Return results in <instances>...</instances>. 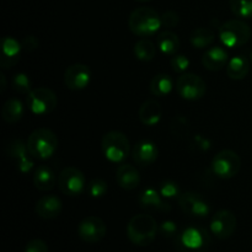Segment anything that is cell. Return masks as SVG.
Returning a JSON list of instances; mask_svg holds the SVG:
<instances>
[{
	"instance_id": "9",
	"label": "cell",
	"mask_w": 252,
	"mask_h": 252,
	"mask_svg": "<svg viewBox=\"0 0 252 252\" xmlns=\"http://www.w3.org/2000/svg\"><path fill=\"white\" fill-rule=\"evenodd\" d=\"M86 186V180L83 172L73 166L65 167L58 176V187L65 196L76 197L83 193Z\"/></svg>"
},
{
	"instance_id": "34",
	"label": "cell",
	"mask_w": 252,
	"mask_h": 252,
	"mask_svg": "<svg viewBox=\"0 0 252 252\" xmlns=\"http://www.w3.org/2000/svg\"><path fill=\"white\" fill-rule=\"evenodd\" d=\"M170 65H171L172 70L175 73H184L189 69V61L186 56L184 54H175L170 61Z\"/></svg>"
},
{
	"instance_id": "27",
	"label": "cell",
	"mask_w": 252,
	"mask_h": 252,
	"mask_svg": "<svg viewBox=\"0 0 252 252\" xmlns=\"http://www.w3.org/2000/svg\"><path fill=\"white\" fill-rule=\"evenodd\" d=\"M216 39V34L208 27H198L194 29L189 34V41L194 48H207L211 46Z\"/></svg>"
},
{
	"instance_id": "41",
	"label": "cell",
	"mask_w": 252,
	"mask_h": 252,
	"mask_svg": "<svg viewBox=\"0 0 252 252\" xmlns=\"http://www.w3.org/2000/svg\"><path fill=\"white\" fill-rule=\"evenodd\" d=\"M251 62H252V57H251Z\"/></svg>"
},
{
	"instance_id": "29",
	"label": "cell",
	"mask_w": 252,
	"mask_h": 252,
	"mask_svg": "<svg viewBox=\"0 0 252 252\" xmlns=\"http://www.w3.org/2000/svg\"><path fill=\"white\" fill-rule=\"evenodd\" d=\"M134 54L139 61L150 62L157 54V47L150 39L142 38L134 44Z\"/></svg>"
},
{
	"instance_id": "40",
	"label": "cell",
	"mask_w": 252,
	"mask_h": 252,
	"mask_svg": "<svg viewBox=\"0 0 252 252\" xmlns=\"http://www.w3.org/2000/svg\"><path fill=\"white\" fill-rule=\"evenodd\" d=\"M137 1H143V2H144V1H150V0H137Z\"/></svg>"
},
{
	"instance_id": "22",
	"label": "cell",
	"mask_w": 252,
	"mask_h": 252,
	"mask_svg": "<svg viewBox=\"0 0 252 252\" xmlns=\"http://www.w3.org/2000/svg\"><path fill=\"white\" fill-rule=\"evenodd\" d=\"M58 182L56 174L53 170L48 166H42L37 167L36 171L33 175V185L38 191L41 192H48L53 189L56 184Z\"/></svg>"
},
{
	"instance_id": "30",
	"label": "cell",
	"mask_w": 252,
	"mask_h": 252,
	"mask_svg": "<svg viewBox=\"0 0 252 252\" xmlns=\"http://www.w3.org/2000/svg\"><path fill=\"white\" fill-rule=\"evenodd\" d=\"M230 9L235 16L241 19L252 17V0H229Z\"/></svg>"
},
{
	"instance_id": "4",
	"label": "cell",
	"mask_w": 252,
	"mask_h": 252,
	"mask_svg": "<svg viewBox=\"0 0 252 252\" xmlns=\"http://www.w3.org/2000/svg\"><path fill=\"white\" fill-rule=\"evenodd\" d=\"M101 148L106 159L111 162H122L130 152L129 139L118 130H111L103 135Z\"/></svg>"
},
{
	"instance_id": "5",
	"label": "cell",
	"mask_w": 252,
	"mask_h": 252,
	"mask_svg": "<svg viewBox=\"0 0 252 252\" xmlns=\"http://www.w3.org/2000/svg\"><path fill=\"white\" fill-rule=\"evenodd\" d=\"M219 38L228 48L241 47L251 38V29L246 22L233 19L224 22L219 29Z\"/></svg>"
},
{
	"instance_id": "3",
	"label": "cell",
	"mask_w": 252,
	"mask_h": 252,
	"mask_svg": "<svg viewBox=\"0 0 252 252\" xmlns=\"http://www.w3.org/2000/svg\"><path fill=\"white\" fill-rule=\"evenodd\" d=\"M161 26V16L152 7H138L133 10L128 19L129 30L139 37L153 36Z\"/></svg>"
},
{
	"instance_id": "1",
	"label": "cell",
	"mask_w": 252,
	"mask_h": 252,
	"mask_svg": "<svg viewBox=\"0 0 252 252\" xmlns=\"http://www.w3.org/2000/svg\"><path fill=\"white\" fill-rule=\"evenodd\" d=\"M158 223L150 214H137L127 225V236L137 246H148L155 240Z\"/></svg>"
},
{
	"instance_id": "36",
	"label": "cell",
	"mask_w": 252,
	"mask_h": 252,
	"mask_svg": "<svg viewBox=\"0 0 252 252\" xmlns=\"http://www.w3.org/2000/svg\"><path fill=\"white\" fill-rule=\"evenodd\" d=\"M179 15L170 10V11L164 12V15L161 16V25L167 27V29H172V27H175L179 24Z\"/></svg>"
},
{
	"instance_id": "31",
	"label": "cell",
	"mask_w": 252,
	"mask_h": 252,
	"mask_svg": "<svg viewBox=\"0 0 252 252\" xmlns=\"http://www.w3.org/2000/svg\"><path fill=\"white\" fill-rule=\"evenodd\" d=\"M11 83L14 90L20 94H29L32 90L31 80H30L29 75H26L25 73H19L14 75Z\"/></svg>"
},
{
	"instance_id": "2",
	"label": "cell",
	"mask_w": 252,
	"mask_h": 252,
	"mask_svg": "<svg viewBox=\"0 0 252 252\" xmlns=\"http://www.w3.org/2000/svg\"><path fill=\"white\" fill-rule=\"evenodd\" d=\"M26 145L32 159L46 160L58 149V138L49 128H38L29 135Z\"/></svg>"
},
{
	"instance_id": "8",
	"label": "cell",
	"mask_w": 252,
	"mask_h": 252,
	"mask_svg": "<svg viewBox=\"0 0 252 252\" xmlns=\"http://www.w3.org/2000/svg\"><path fill=\"white\" fill-rule=\"evenodd\" d=\"M240 169L241 159L234 150H221L212 160V170L220 179H233L239 174Z\"/></svg>"
},
{
	"instance_id": "19",
	"label": "cell",
	"mask_w": 252,
	"mask_h": 252,
	"mask_svg": "<svg viewBox=\"0 0 252 252\" xmlns=\"http://www.w3.org/2000/svg\"><path fill=\"white\" fill-rule=\"evenodd\" d=\"M22 48V44L14 37H4L1 41V58L0 63L4 69L11 68L12 65L19 62L20 51Z\"/></svg>"
},
{
	"instance_id": "20",
	"label": "cell",
	"mask_w": 252,
	"mask_h": 252,
	"mask_svg": "<svg viewBox=\"0 0 252 252\" xmlns=\"http://www.w3.org/2000/svg\"><path fill=\"white\" fill-rule=\"evenodd\" d=\"M161 105L155 100H147L144 103H142L139 111H138V117H139L140 122L149 127L158 125L161 120Z\"/></svg>"
},
{
	"instance_id": "23",
	"label": "cell",
	"mask_w": 252,
	"mask_h": 252,
	"mask_svg": "<svg viewBox=\"0 0 252 252\" xmlns=\"http://www.w3.org/2000/svg\"><path fill=\"white\" fill-rule=\"evenodd\" d=\"M250 71V62L245 56H235L229 59L226 64V73L233 80H243Z\"/></svg>"
},
{
	"instance_id": "14",
	"label": "cell",
	"mask_w": 252,
	"mask_h": 252,
	"mask_svg": "<svg viewBox=\"0 0 252 252\" xmlns=\"http://www.w3.org/2000/svg\"><path fill=\"white\" fill-rule=\"evenodd\" d=\"M90 80L91 70L85 64H73L64 73V84L70 90H83L90 84Z\"/></svg>"
},
{
	"instance_id": "37",
	"label": "cell",
	"mask_w": 252,
	"mask_h": 252,
	"mask_svg": "<svg viewBox=\"0 0 252 252\" xmlns=\"http://www.w3.org/2000/svg\"><path fill=\"white\" fill-rule=\"evenodd\" d=\"M159 230L160 233L164 236H166V238H174V236L177 235V226L176 224L171 220L164 221V223L160 225Z\"/></svg>"
},
{
	"instance_id": "16",
	"label": "cell",
	"mask_w": 252,
	"mask_h": 252,
	"mask_svg": "<svg viewBox=\"0 0 252 252\" xmlns=\"http://www.w3.org/2000/svg\"><path fill=\"white\" fill-rule=\"evenodd\" d=\"M229 62V56L226 49L223 47H211L204 52L202 57V63L203 66L209 71H219L226 66Z\"/></svg>"
},
{
	"instance_id": "17",
	"label": "cell",
	"mask_w": 252,
	"mask_h": 252,
	"mask_svg": "<svg viewBox=\"0 0 252 252\" xmlns=\"http://www.w3.org/2000/svg\"><path fill=\"white\" fill-rule=\"evenodd\" d=\"M62 209H63L62 201L59 199V197L54 196V194H47V196L39 198L34 207L37 216L43 219L57 218L62 213Z\"/></svg>"
},
{
	"instance_id": "10",
	"label": "cell",
	"mask_w": 252,
	"mask_h": 252,
	"mask_svg": "<svg viewBox=\"0 0 252 252\" xmlns=\"http://www.w3.org/2000/svg\"><path fill=\"white\" fill-rule=\"evenodd\" d=\"M176 89L179 95L184 100L196 101L203 97L207 91V85L199 75L186 73L179 76L176 81Z\"/></svg>"
},
{
	"instance_id": "11",
	"label": "cell",
	"mask_w": 252,
	"mask_h": 252,
	"mask_svg": "<svg viewBox=\"0 0 252 252\" xmlns=\"http://www.w3.org/2000/svg\"><path fill=\"white\" fill-rule=\"evenodd\" d=\"M236 226H238V219L235 214L228 209H221L217 212L209 224L212 234L220 240L230 238L235 233Z\"/></svg>"
},
{
	"instance_id": "24",
	"label": "cell",
	"mask_w": 252,
	"mask_h": 252,
	"mask_svg": "<svg viewBox=\"0 0 252 252\" xmlns=\"http://www.w3.org/2000/svg\"><path fill=\"white\" fill-rule=\"evenodd\" d=\"M161 194L155 189H147L140 193L139 203L145 209H154V211H170V207L162 201Z\"/></svg>"
},
{
	"instance_id": "26",
	"label": "cell",
	"mask_w": 252,
	"mask_h": 252,
	"mask_svg": "<svg viewBox=\"0 0 252 252\" xmlns=\"http://www.w3.org/2000/svg\"><path fill=\"white\" fill-rule=\"evenodd\" d=\"M158 47L166 56H175L180 48V38L172 31H164L158 36Z\"/></svg>"
},
{
	"instance_id": "39",
	"label": "cell",
	"mask_w": 252,
	"mask_h": 252,
	"mask_svg": "<svg viewBox=\"0 0 252 252\" xmlns=\"http://www.w3.org/2000/svg\"><path fill=\"white\" fill-rule=\"evenodd\" d=\"M0 79H1V93H4L5 88H6V81H5L4 74H0Z\"/></svg>"
},
{
	"instance_id": "6",
	"label": "cell",
	"mask_w": 252,
	"mask_h": 252,
	"mask_svg": "<svg viewBox=\"0 0 252 252\" xmlns=\"http://www.w3.org/2000/svg\"><path fill=\"white\" fill-rule=\"evenodd\" d=\"M209 243L208 233L196 226H189L176 236V246L180 252H206Z\"/></svg>"
},
{
	"instance_id": "32",
	"label": "cell",
	"mask_w": 252,
	"mask_h": 252,
	"mask_svg": "<svg viewBox=\"0 0 252 252\" xmlns=\"http://www.w3.org/2000/svg\"><path fill=\"white\" fill-rule=\"evenodd\" d=\"M89 193L94 198H100L103 197L108 191V186L105 180L102 179H94L89 184Z\"/></svg>"
},
{
	"instance_id": "15",
	"label": "cell",
	"mask_w": 252,
	"mask_h": 252,
	"mask_svg": "<svg viewBox=\"0 0 252 252\" xmlns=\"http://www.w3.org/2000/svg\"><path fill=\"white\" fill-rule=\"evenodd\" d=\"M7 152H9L10 157L16 161L17 167L22 174H27L32 169L33 166V161L31 159L32 157L27 149V145L24 144L21 140H12L7 147Z\"/></svg>"
},
{
	"instance_id": "18",
	"label": "cell",
	"mask_w": 252,
	"mask_h": 252,
	"mask_svg": "<svg viewBox=\"0 0 252 252\" xmlns=\"http://www.w3.org/2000/svg\"><path fill=\"white\" fill-rule=\"evenodd\" d=\"M158 155H159V149L154 143L149 140H142L137 143L133 149V159L140 166L152 165L158 159Z\"/></svg>"
},
{
	"instance_id": "25",
	"label": "cell",
	"mask_w": 252,
	"mask_h": 252,
	"mask_svg": "<svg viewBox=\"0 0 252 252\" xmlns=\"http://www.w3.org/2000/svg\"><path fill=\"white\" fill-rule=\"evenodd\" d=\"M24 111L25 108L21 101L17 98H9L2 106L1 117L5 122L12 125L21 120L24 116Z\"/></svg>"
},
{
	"instance_id": "33",
	"label": "cell",
	"mask_w": 252,
	"mask_h": 252,
	"mask_svg": "<svg viewBox=\"0 0 252 252\" xmlns=\"http://www.w3.org/2000/svg\"><path fill=\"white\" fill-rule=\"evenodd\" d=\"M160 194L165 198H179L180 189L175 182L172 181H164L160 185L159 189Z\"/></svg>"
},
{
	"instance_id": "28",
	"label": "cell",
	"mask_w": 252,
	"mask_h": 252,
	"mask_svg": "<svg viewBox=\"0 0 252 252\" xmlns=\"http://www.w3.org/2000/svg\"><path fill=\"white\" fill-rule=\"evenodd\" d=\"M174 88V83L172 79L170 78L167 74H158L150 81V91L153 95L159 96V97H164L167 96L172 91Z\"/></svg>"
},
{
	"instance_id": "35",
	"label": "cell",
	"mask_w": 252,
	"mask_h": 252,
	"mask_svg": "<svg viewBox=\"0 0 252 252\" xmlns=\"http://www.w3.org/2000/svg\"><path fill=\"white\" fill-rule=\"evenodd\" d=\"M25 252H48V245L41 239H33L27 243Z\"/></svg>"
},
{
	"instance_id": "38",
	"label": "cell",
	"mask_w": 252,
	"mask_h": 252,
	"mask_svg": "<svg viewBox=\"0 0 252 252\" xmlns=\"http://www.w3.org/2000/svg\"><path fill=\"white\" fill-rule=\"evenodd\" d=\"M39 46V41L34 36H27L26 38L22 41V47H24L26 51H33L37 47Z\"/></svg>"
},
{
	"instance_id": "21",
	"label": "cell",
	"mask_w": 252,
	"mask_h": 252,
	"mask_svg": "<svg viewBox=\"0 0 252 252\" xmlns=\"http://www.w3.org/2000/svg\"><path fill=\"white\" fill-rule=\"evenodd\" d=\"M117 182L120 187L126 191H132L137 189L140 184L139 171L135 166L129 164H123L117 170Z\"/></svg>"
},
{
	"instance_id": "13",
	"label": "cell",
	"mask_w": 252,
	"mask_h": 252,
	"mask_svg": "<svg viewBox=\"0 0 252 252\" xmlns=\"http://www.w3.org/2000/svg\"><path fill=\"white\" fill-rule=\"evenodd\" d=\"M179 206L186 214L192 217H198V218H204L209 214V204L207 203L206 199L196 192H185L181 193L177 198Z\"/></svg>"
},
{
	"instance_id": "12",
	"label": "cell",
	"mask_w": 252,
	"mask_h": 252,
	"mask_svg": "<svg viewBox=\"0 0 252 252\" xmlns=\"http://www.w3.org/2000/svg\"><path fill=\"white\" fill-rule=\"evenodd\" d=\"M107 233V225L101 218L90 216L84 218L78 225L79 238L89 244H96L102 240Z\"/></svg>"
},
{
	"instance_id": "7",
	"label": "cell",
	"mask_w": 252,
	"mask_h": 252,
	"mask_svg": "<svg viewBox=\"0 0 252 252\" xmlns=\"http://www.w3.org/2000/svg\"><path fill=\"white\" fill-rule=\"evenodd\" d=\"M58 103L56 93L49 88L32 89L27 94V106L36 116H44L53 112Z\"/></svg>"
}]
</instances>
